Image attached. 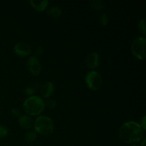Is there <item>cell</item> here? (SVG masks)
I'll return each instance as SVG.
<instances>
[{"label": "cell", "instance_id": "15", "mask_svg": "<svg viewBox=\"0 0 146 146\" xmlns=\"http://www.w3.org/2000/svg\"><path fill=\"white\" fill-rule=\"evenodd\" d=\"M138 31L141 33V34H143V36L145 35L146 31H145V19H142L139 21V23H138Z\"/></svg>", "mask_w": 146, "mask_h": 146}, {"label": "cell", "instance_id": "7", "mask_svg": "<svg viewBox=\"0 0 146 146\" xmlns=\"http://www.w3.org/2000/svg\"><path fill=\"white\" fill-rule=\"evenodd\" d=\"M27 66H28L29 71L34 76L39 75L41 71V64L39 60L36 56H31L29 58L27 61Z\"/></svg>", "mask_w": 146, "mask_h": 146}, {"label": "cell", "instance_id": "4", "mask_svg": "<svg viewBox=\"0 0 146 146\" xmlns=\"http://www.w3.org/2000/svg\"><path fill=\"white\" fill-rule=\"evenodd\" d=\"M86 84L92 91H98L102 86L103 78L101 74L96 71H91L86 75Z\"/></svg>", "mask_w": 146, "mask_h": 146}, {"label": "cell", "instance_id": "19", "mask_svg": "<svg viewBox=\"0 0 146 146\" xmlns=\"http://www.w3.org/2000/svg\"><path fill=\"white\" fill-rule=\"evenodd\" d=\"M34 89L33 88H31V87H29V88H26L25 89V94H27V95H29V96H32L33 94H34Z\"/></svg>", "mask_w": 146, "mask_h": 146}, {"label": "cell", "instance_id": "18", "mask_svg": "<svg viewBox=\"0 0 146 146\" xmlns=\"http://www.w3.org/2000/svg\"><path fill=\"white\" fill-rule=\"evenodd\" d=\"M56 101H53V100H48V101H44V106L47 107L49 108H53L56 106Z\"/></svg>", "mask_w": 146, "mask_h": 146}, {"label": "cell", "instance_id": "5", "mask_svg": "<svg viewBox=\"0 0 146 146\" xmlns=\"http://www.w3.org/2000/svg\"><path fill=\"white\" fill-rule=\"evenodd\" d=\"M145 38L141 36L134 40L131 45V52L133 55L139 60L145 58Z\"/></svg>", "mask_w": 146, "mask_h": 146}, {"label": "cell", "instance_id": "13", "mask_svg": "<svg viewBox=\"0 0 146 146\" xmlns=\"http://www.w3.org/2000/svg\"><path fill=\"white\" fill-rule=\"evenodd\" d=\"M37 137V133L34 130L28 131L24 135V140L27 143H33L36 141Z\"/></svg>", "mask_w": 146, "mask_h": 146}, {"label": "cell", "instance_id": "3", "mask_svg": "<svg viewBox=\"0 0 146 146\" xmlns=\"http://www.w3.org/2000/svg\"><path fill=\"white\" fill-rule=\"evenodd\" d=\"M34 131L41 135H48L54 131L52 119L46 115H40L34 121Z\"/></svg>", "mask_w": 146, "mask_h": 146}, {"label": "cell", "instance_id": "14", "mask_svg": "<svg viewBox=\"0 0 146 146\" xmlns=\"http://www.w3.org/2000/svg\"><path fill=\"white\" fill-rule=\"evenodd\" d=\"M91 7L94 9L96 10V11H101L105 7V4L104 1L102 0H94V1H90Z\"/></svg>", "mask_w": 146, "mask_h": 146}, {"label": "cell", "instance_id": "9", "mask_svg": "<svg viewBox=\"0 0 146 146\" xmlns=\"http://www.w3.org/2000/svg\"><path fill=\"white\" fill-rule=\"evenodd\" d=\"M54 86L52 82L45 83L44 85L41 86V89H40V94H41V97L44 98H48L54 94Z\"/></svg>", "mask_w": 146, "mask_h": 146}, {"label": "cell", "instance_id": "21", "mask_svg": "<svg viewBox=\"0 0 146 146\" xmlns=\"http://www.w3.org/2000/svg\"><path fill=\"white\" fill-rule=\"evenodd\" d=\"M11 113H12L13 115H17V116H19L20 115V112L18 109L17 108H12L11 109Z\"/></svg>", "mask_w": 146, "mask_h": 146}, {"label": "cell", "instance_id": "22", "mask_svg": "<svg viewBox=\"0 0 146 146\" xmlns=\"http://www.w3.org/2000/svg\"><path fill=\"white\" fill-rule=\"evenodd\" d=\"M42 51H43L42 47H39V48H38V49L36 50V54H37V55L39 56L40 54H41V53H42Z\"/></svg>", "mask_w": 146, "mask_h": 146}, {"label": "cell", "instance_id": "6", "mask_svg": "<svg viewBox=\"0 0 146 146\" xmlns=\"http://www.w3.org/2000/svg\"><path fill=\"white\" fill-rule=\"evenodd\" d=\"M14 53L20 57L28 56L31 54V48L29 44L26 42H19L14 46Z\"/></svg>", "mask_w": 146, "mask_h": 146}, {"label": "cell", "instance_id": "8", "mask_svg": "<svg viewBox=\"0 0 146 146\" xmlns=\"http://www.w3.org/2000/svg\"><path fill=\"white\" fill-rule=\"evenodd\" d=\"M87 66L91 69H94V68H97L99 65L100 62V58L98 54L96 52H91L87 56L86 60Z\"/></svg>", "mask_w": 146, "mask_h": 146}, {"label": "cell", "instance_id": "16", "mask_svg": "<svg viewBox=\"0 0 146 146\" xmlns=\"http://www.w3.org/2000/svg\"><path fill=\"white\" fill-rule=\"evenodd\" d=\"M108 17L106 14H104L103 13L102 14H101L99 17V23L101 26L103 27H105L108 24Z\"/></svg>", "mask_w": 146, "mask_h": 146}, {"label": "cell", "instance_id": "17", "mask_svg": "<svg viewBox=\"0 0 146 146\" xmlns=\"http://www.w3.org/2000/svg\"><path fill=\"white\" fill-rule=\"evenodd\" d=\"M8 134V129L7 127L0 125V138H4Z\"/></svg>", "mask_w": 146, "mask_h": 146}, {"label": "cell", "instance_id": "2", "mask_svg": "<svg viewBox=\"0 0 146 146\" xmlns=\"http://www.w3.org/2000/svg\"><path fill=\"white\" fill-rule=\"evenodd\" d=\"M23 108L28 115L36 116L39 115L44 111L45 108L44 101L41 97L31 96L24 101Z\"/></svg>", "mask_w": 146, "mask_h": 146}, {"label": "cell", "instance_id": "23", "mask_svg": "<svg viewBox=\"0 0 146 146\" xmlns=\"http://www.w3.org/2000/svg\"><path fill=\"white\" fill-rule=\"evenodd\" d=\"M145 138H143V140L142 143H141V146H145Z\"/></svg>", "mask_w": 146, "mask_h": 146}, {"label": "cell", "instance_id": "10", "mask_svg": "<svg viewBox=\"0 0 146 146\" xmlns=\"http://www.w3.org/2000/svg\"><path fill=\"white\" fill-rule=\"evenodd\" d=\"M30 4L33 8L35 9L36 11H43L46 9L48 6V1L47 0H42V1H35V0H31L29 1Z\"/></svg>", "mask_w": 146, "mask_h": 146}, {"label": "cell", "instance_id": "24", "mask_svg": "<svg viewBox=\"0 0 146 146\" xmlns=\"http://www.w3.org/2000/svg\"><path fill=\"white\" fill-rule=\"evenodd\" d=\"M132 146H140V145H132Z\"/></svg>", "mask_w": 146, "mask_h": 146}, {"label": "cell", "instance_id": "11", "mask_svg": "<svg viewBox=\"0 0 146 146\" xmlns=\"http://www.w3.org/2000/svg\"><path fill=\"white\" fill-rule=\"evenodd\" d=\"M19 123L22 128L29 129L32 127V120L29 115H21L19 118Z\"/></svg>", "mask_w": 146, "mask_h": 146}, {"label": "cell", "instance_id": "1", "mask_svg": "<svg viewBox=\"0 0 146 146\" xmlns=\"http://www.w3.org/2000/svg\"><path fill=\"white\" fill-rule=\"evenodd\" d=\"M144 131L140 124L135 121L125 123L119 130V138L125 143H133L142 141Z\"/></svg>", "mask_w": 146, "mask_h": 146}, {"label": "cell", "instance_id": "20", "mask_svg": "<svg viewBox=\"0 0 146 146\" xmlns=\"http://www.w3.org/2000/svg\"><path fill=\"white\" fill-rule=\"evenodd\" d=\"M145 115H144L143 117L142 118H141V124H140V125H141V127L142 128V129L143 130V131H145L146 129V126H145Z\"/></svg>", "mask_w": 146, "mask_h": 146}, {"label": "cell", "instance_id": "12", "mask_svg": "<svg viewBox=\"0 0 146 146\" xmlns=\"http://www.w3.org/2000/svg\"><path fill=\"white\" fill-rule=\"evenodd\" d=\"M62 14V10L58 7H53L47 11V14L51 18H58Z\"/></svg>", "mask_w": 146, "mask_h": 146}]
</instances>
